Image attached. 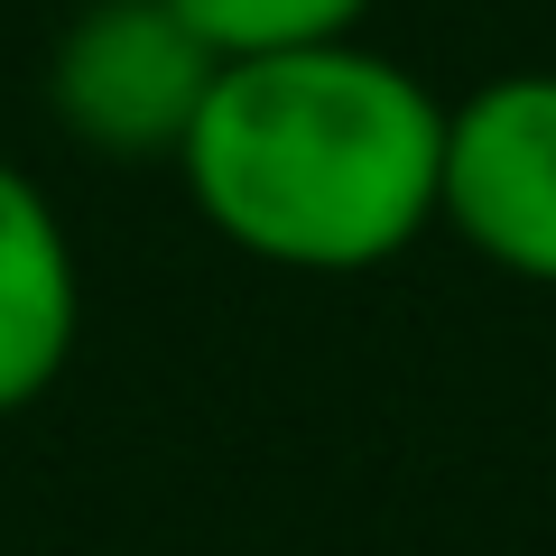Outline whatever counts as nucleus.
<instances>
[{
  "instance_id": "nucleus-2",
  "label": "nucleus",
  "mask_w": 556,
  "mask_h": 556,
  "mask_svg": "<svg viewBox=\"0 0 556 556\" xmlns=\"http://www.w3.org/2000/svg\"><path fill=\"white\" fill-rule=\"evenodd\" d=\"M223 56L167 0H84L47 56V112L93 159H167L177 167Z\"/></svg>"
},
{
  "instance_id": "nucleus-3",
  "label": "nucleus",
  "mask_w": 556,
  "mask_h": 556,
  "mask_svg": "<svg viewBox=\"0 0 556 556\" xmlns=\"http://www.w3.org/2000/svg\"><path fill=\"white\" fill-rule=\"evenodd\" d=\"M437 223L492 269L556 288V65H519L445 102Z\"/></svg>"
},
{
  "instance_id": "nucleus-5",
  "label": "nucleus",
  "mask_w": 556,
  "mask_h": 556,
  "mask_svg": "<svg viewBox=\"0 0 556 556\" xmlns=\"http://www.w3.org/2000/svg\"><path fill=\"white\" fill-rule=\"evenodd\" d=\"M223 65L232 56H288V47H325V38H362L371 0H167Z\"/></svg>"
},
{
  "instance_id": "nucleus-4",
  "label": "nucleus",
  "mask_w": 556,
  "mask_h": 556,
  "mask_svg": "<svg viewBox=\"0 0 556 556\" xmlns=\"http://www.w3.org/2000/svg\"><path fill=\"white\" fill-rule=\"evenodd\" d=\"M84 334V269L56 195L20 159H0V417L56 390Z\"/></svg>"
},
{
  "instance_id": "nucleus-1",
  "label": "nucleus",
  "mask_w": 556,
  "mask_h": 556,
  "mask_svg": "<svg viewBox=\"0 0 556 556\" xmlns=\"http://www.w3.org/2000/svg\"><path fill=\"white\" fill-rule=\"evenodd\" d=\"M177 177L241 260L353 278L437 223L445 102L362 38L232 56L177 149Z\"/></svg>"
}]
</instances>
